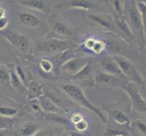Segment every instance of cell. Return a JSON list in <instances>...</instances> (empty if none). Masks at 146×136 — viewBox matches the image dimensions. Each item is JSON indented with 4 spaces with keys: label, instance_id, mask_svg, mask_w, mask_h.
Wrapping results in <instances>:
<instances>
[{
    "label": "cell",
    "instance_id": "33",
    "mask_svg": "<svg viewBox=\"0 0 146 136\" xmlns=\"http://www.w3.org/2000/svg\"><path fill=\"white\" fill-rule=\"evenodd\" d=\"M33 136H59L55 133V129L53 128H44L40 129L38 132Z\"/></svg>",
    "mask_w": 146,
    "mask_h": 136
},
{
    "label": "cell",
    "instance_id": "2",
    "mask_svg": "<svg viewBox=\"0 0 146 136\" xmlns=\"http://www.w3.org/2000/svg\"><path fill=\"white\" fill-rule=\"evenodd\" d=\"M68 49H76V44L68 39L47 38L36 44V51L43 54H57Z\"/></svg>",
    "mask_w": 146,
    "mask_h": 136
},
{
    "label": "cell",
    "instance_id": "45",
    "mask_svg": "<svg viewBox=\"0 0 146 136\" xmlns=\"http://www.w3.org/2000/svg\"><path fill=\"white\" fill-rule=\"evenodd\" d=\"M1 58H2V57H1V54H0V61H1Z\"/></svg>",
    "mask_w": 146,
    "mask_h": 136
},
{
    "label": "cell",
    "instance_id": "32",
    "mask_svg": "<svg viewBox=\"0 0 146 136\" xmlns=\"http://www.w3.org/2000/svg\"><path fill=\"white\" fill-rule=\"evenodd\" d=\"M13 121L11 118L0 116V130H10L12 128Z\"/></svg>",
    "mask_w": 146,
    "mask_h": 136
},
{
    "label": "cell",
    "instance_id": "31",
    "mask_svg": "<svg viewBox=\"0 0 146 136\" xmlns=\"http://www.w3.org/2000/svg\"><path fill=\"white\" fill-rule=\"evenodd\" d=\"M74 128L78 133H84L85 131H87V129L89 128V123L86 120L83 118L81 121H79V122L74 124Z\"/></svg>",
    "mask_w": 146,
    "mask_h": 136
},
{
    "label": "cell",
    "instance_id": "5",
    "mask_svg": "<svg viewBox=\"0 0 146 136\" xmlns=\"http://www.w3.org/2000/svg\"><path fill=\"white\" fill-rule=\"evenodd\" d=\"M3 37L7 41L13 45L15 48H17L18 51L23 54H28L30 51V40L25 36L24 34L18 33L13 30H4L2 31Z\"/></svg>",
    "mask_w": 146,
    "mask_h": 136
},
{
    "label": "cell",
    "instance_id": "14",
    "mask_svg": "<svg viewBox=\"0 0 146 136\" xmlns=\"http://www.w3.org/2000/svg\"><path fill=\"white\" fill-rule=\"evenodd\" d=\"M27 94L29 100L37 99L40 95L44 94V87L43 85L36 80H31L27 85Z\"/></svg>",
    "mask_w": 146,
    "mask_h": 136
},
{
    "label": "cell",
    "instance_id": "4",
    "mask_svg": "<svg viewBox=\"0 0 146 136\" xmlns=\"http://www.w3.org/2000/svg\"><path fill=\"white\" fill-rule=\"evenodd\" d=\"M129 81L123 77L106 74L101 70H96L94 75L93 83L95 87L105 88H121L123 89Z\"/></svg>",
    "mask_w": 146,
    "mask_h": 136
},
{
    "label": "cell",
    "instance_id": "42",
    "mask_svg": "<svg viewBox=\"0 0 146 136\" xmlns=\"http://www.w3.org/2000/svg\"><path fill=\"white\" fill-rule=\"evenodd\" d=\"M59 136H70L68 131H63V132L59 134Z\"/></svg>",
    "mask_w": 146,
    "mask_h": 136
},
{
    "label": "cell",
    "instance_id": "7",
    "mask_svg": "<svg viewBox=\"0 0 146 136\" xmlns=\"http://www.w3.org/2000/svg\"><path fill=\"white\" fill-rule=\"evenodd\" d=\"M92 61L91 57L87 56H74L67 60L66 62H64L61 66L60 69L63 72H65L66 74H69L72 76H74L75 74H77L81 70L88 64L90 62Z\"/></svg>",
    "mask_w": 146,
    "mask_h": 136
},
{
    "label": "cell",
    "instance_id": "37",
    "mask_svg": "<svg viewBox=\"0 0 146 136\" xmlns=\"http://www.w3.org/2000/svg\"><path fill=\"white\" fill-rule=\"evenodd\" d=\"M84 118V116L79 113H74L71 115V118H70V123H72L73 124L76 123L79 121H81Z\"/></svg>",
    "mask_w": 146,
    "mask_h": 136
},
{
    "label": "cell",
    "instance_id": "21",
    "mask_svg": "<svg viewBox=\"0 0 146 136\" xmlns=\"http://www.w3.org/2000/svg\"><path fill=\"white\" fill-rule=\"evenodd\" d=\"M93 72H94V66H93V60H92V61L88 64L85 65L77 74H75L74 76H73V78L80 79V80H87V79H90L91 75L93 74Z\"/></svg>",
    "mask_w": 146,
    "mask_h": 136
},
{
    "label": "cell",
    "instance_id": "3",
    "mask_svg": "<svg viewBox=\"0 0 146 136\" xmlns=\"http://www.w3.org/2000/svg\"><path fill=\"white\" fill-rule=\"evenodd\" d=\"M113 57L118 64L120 71L125 79H127L129 82L136 84L137 85L144 84L143 77L138 72L137 68L135 67V65L130 59L123 56V55H114Z\"/></svg>",
    "mask_w": 146,
    "mask_h": 136
},
{
    "label": "cell",
    "instance_id": "22",
    "mask_svg": "<svg viewBox=\"0 0 146 136\" xmlns=\"http://www.w3.org/2000/svg\"><path fill=\"white\" fill-rule=\"evenodd\" d=\"M74 54H75V49H68V50H65V51H63L61 53L55 54L54 59H55V61H56V63L59 64V67H60L64 62H66L70 58L75 56Z\"/></svg>",
    "mask_w": 146,
    "mask_h": 136
},
{
    "label": "cell",
    "instance_id": "9",
    "mask_svg": "<svg viewBox=\"0 0 146 136\" xmlns=\"http://www.w3.org/2000/svg\"><path fill=\"white\" fill-rule=\"evenodd\" d=\"M100 68H101V71H103L106 74L116 75V76H120V77H123L122 73L120 71L118 64L114 61L113 56H105L101 60Z\"/></svg>",
    "mask_w": 146,
    "mask_h": 136
},
{
    "label": "cell",
    "instance_id": "23",
    "mask_svg": "<svg viewBox=\"0 0 146 136\" xmlns=\"http://www.w3.org/2000/svg\"><path fill=\"white\" fill-rule=\"evenodd\" d=\"M39 67H40V72H43L44 76H47V75L51 74V73H53L54 64L48 58L44 57L40 59Z\"/></svg>",
    "mask_w": 146,
    "mask_h": 136
},
{
    "label": "cell",
    "instance_id": "8",
    "mask_svg": "<svg viewBox=\"0 0 146 136\" xmlns=\"http://www.w3.org/2000/svg\"><path fill=\"white\" fill-rule=\"evenodd\" d=\"M128 18H129V26L132 29V31L134 34V36H138V38H142L143 41H145L143 25L141 22L140 15L136 8V6H132L128 8Z\"/></svg>",
    "mask_w": 146,
    "mask_h": 136
},
{
    "label": "cell",
    "instance_id": "35",
    "mask_svg": "<svg viewBox=\"0 0 146 136\" xmlns=\"http://www.w3.org/2000/svg\"><path fill=\"white\" fill-rule=\"evenodd\" d=\"M95 39H96V38H94V37H88L87 39H85L84 42V47L86 48L87 50H89V51H91L93 46H94V44Z\"/></svg>",
    "mask_w": 146,
    "mask_h": 136
},
{
    "label": "cell",
    "instance_id": "1",
    "mask_svg": "<svg viewBox=\"0 0 146 136\" xmlns=\"http://www.w3.org/2000/svg\"><path fill=\"white\" fill-rule=\"evenodd\" d=\"M60 88L73 102L94 113L102 123L107 124V118L104 113V111H102V109H99L93 103L90 102L86 95L84 94L82 87L74 84H62Z\"/></svg>",
    "mask_w": 146,
    "mask_h": 136
},
{
    "label": "cell",
    "instance_id": "10",
    "mask_svg": "<svg viewBox=\"0 0 146 136\" xmlns=\"http://www.w3.org/2000/svg\"><path fill=\"white\" fill-rule=\"evenodd\" d=\"M37 101L43 112L47 113L48 114H60L61 113L64 112V110H62L58 105L55 104L52 100H50L44 94L40 95L37 98Z\"/></svg>",
    "mask_w": 146,
    "mask_h": 136
},
{
    "label": "cell",
    "instance_id": "25",
    "mask_svg": "<svg viewBox=\"0 0 146 136\" xmlns=\"http://www.w3.org/2000/svg\"><path fill=\"white\" fill-rule=\"evenodd\" d=\"M136 8H137L139 15H140L141 22H142V25H143L144 37L146 40V5L141 3V2H136Z\"/></svg>",
    "mask_w": 146,
    "mask_h": 136
},
{
    "label": "cell",
    "instance_id": "6",
    "mask_svg": "<svg viewBox=\"0 0 146 136\" xmlns=\"http://www.w3.org/2000/svg\"><path fill=\"white\" fill-rule=\"evenodd\" d=\"M128 97L130 98L131 102H132V106L133 109L135 110L136 112L141 113H146V100L144 97L141 94V92L139 88L137 87V84L128 82L125 86L123 88Z\"/></svg>",
    "mask_w": 146,
    "mask_h": 136
},
{
    "label": "cell",
    "instance_id": "29",
    "mask_svg": "<svg viewBox=\"0 0 146 136\" xmlns=\"http://www.w3.org/2000/svg\"><path fill=\"white\" fill-rule=\"evenodd\" d=\"M9 70L3 65H0V84L7 85V84H9Z\"/></svg>",
    "mask_w": 146,
    "mask_h": 136
},
{
    "label": "cell",
    "instance_id": "19",
    "mask_svg": "<svg viewBox=\"0 0 146 136\" xmlns=\"http://www.w3.org/2000/svg\"><path fill=\"white\" fill-rule=\"evenodd\" d=\"M9 74H10L9 84L12 85V87L15 90L18 91V92L27 93V87H25V85L19 80V78L17 77L16 72H15V70H12V69L9 70Z\"/></svg>",
    "mask_w": 146,
    "mask_h": 136
},
{
    "label": "cell",
    "instance_id": "11",
    "mask_svg": "<svg viewBox=\"0 0 146 136\" xmlns=\"http://www.w3.org/2000/svg\"><path fill=\"white\" fill-rule=\"evenodd\" d=\"M50 24H51V27L53 29V31L56 34H58L59 36L64 37V39L73 37L74 34L71 28H70L66 24H64L62 20L52 19L51 21H50Z\"/></svg>",
    "mask_w": 146,
    "mask_h": 136
},
{
    "label": "cell",
    "instance_id": "39",
    "mask_svg": "<svg viewBox=\"0 0 146 136\" xmlns=\"http://www.w3.org/2000/svg\"><path fill=\"white\" fill-rule=\"evenodd\" d=\"M70 136H88L87 134H85L84 133H78V132H71V133H69Z\"/></svg>",
    "mask_w": 146,
    "mask_h": 136
},
{
    "label": "cell",
    "instance_id": "28",
    "mask_svg": "<svg viewBox=\"0 0 146 136\" xmlns=\"http://www.w3.org/2000/svg\"><path fill=\"white\" fill-rule=\"evenodd\" d=\"M107 47V44L106 42H104V40H101V39H95V42L94 46L91 50V52L94 53L95 54H102L105 49Z\"/></svg>",
    "mask_w": 146,
    "mask_h": 136
},
{
    "label": "cell",
    "instance_id": "16",
    "mask_svg": "<svg viewBox=\"0 0 146 136\" xmlns=\"http://www.w3.org/2000/svg\"><path fill=\"white\" fill-rule=\"evenodd\" d=\"M114 22H115V27H116L119 31L125 36V38H127L129 40L135 39V36L129 26V24L125 21L124 19L121 17H115Z\"/></svg>",
    "mask_w": 146,
    "mask_h": 136
},
{
    "label": "cell",
    "instance_id": "15",
    "mask_svg": "<svg viewBox=\"0 0 146 136\" xmlns=\"http://www.w3.org/2000/svg\"><path fill=\"white\" fill-rule=\"evenodd\" d=\"M18 19L24 26L28 27L30 28H36L39 26L40 23H41V20L36 16H35V15L30 14V13H26V12L20 13L18 15Z\"/></svg>",
    "mask_w": 146,
    "mask_h": 136
},
{
    "label": "cell",
    "instance_id": "24",
    "mask_svg": "<svg viewBox=\"0 0 146 136\" xmlns=\"http://www.w3.org/2000/svg\"><path fill=\"white\" fill-rule=\"evenodd\" d=\"M129 133L125 130L117 128L115 126H107L105 128L104 136H128Z\"/></svg>",
    "mask_w": 146,
    "mask_h": 136
},
{
    "label": "cell",
    "instance_id": "44",
    "mask_svg": "<svg viewBox=\"0 0 146 136\" xmlns=\"http://www.w3.org/2000/svg\"><path fill=\"white\" fill-rule=\"evenodd\" d=\"M146 83V75H145V80H144V84Z\"/></svg>",
    "mask_w": 146,
    "mask_h": 136
},
{
    "label": "cell",
    "instance_id": "38",
    "mask_svg": "<svg viewBox=\"0 0 146 136\" xmlns=\"http://www.w3.org/2000/svg\"><path fill=\"white\" fill-rule=\"evenodd\" d=\"M113 7L114 8V10L116 12L120 13L122 11V4H121L120 0H113Z\"/></svg>",
    "mask_w": 146,
    "mask_h": 136
},
{
    "label": "cell",
    "instance_id": "30",
    "mask_svg": "<svg viewBox=\"0 0 146 136\" xmlns=\"http://www.w3.org/2000/svg\"><path fill=\"white\" fill-rule=\"evenodd\" d=\"M15 72H16L17 77L19 78L20 81L22 82V84L25 85V87L27 88V85H28V82H27V74L25 73V71L23 70V68L19 65H17L16 69H15Z\"/></svg>",
    "mask_w": 146,
    "mask_h": 136
},
{
    "label": "cell",
    "instance_id": "20",
    "mask_svg": "<svg viewBox=\"0 0 146 136\" xmlns=\"http://www.w3.org/2000/svg\"><path fill=\"white\" fill-rule=\"evenodd\" d=\"M94 5L89 0H71L68 3V7L90 10L94 7Z\"/></svg>",
    "mask_w": 146,
    "mask_h": 136
},
{
    "label": "cell",
    "instance_id": "46",
    "mask_svg": "<svg viewBox=\"0 0 146 136\" xmlns=\"http://www.w3.org/2000/svg\"><path fill=\"white\" fill-rule=\"evenodd\" d=\"M128 136H131V135H130V134H129V135H128Z\"/></svg>",
    "mask_w": 146,
    "mask_h": 136
},
{
    "label": "cell",
    "instance_id": "12",
    "mask_svg": "<svg viewBox=\"0 0 146 136\" xmlns=\"http://www.w3.org/2000/svg\"><path fill=\"white\" fill-rule=\"evenodd\" d=\"M102 111H105L109 116L113 119V122L118 125H129L131 123V119L129 115L120 109H106L102 108Z\"/></svg>",
    "mask_w": 146,
    "mask_h": 136
},
{
    "label": "cell",
    "instance_id": "13",
    "mask_svg": "<svg viewBox=\"0 0 146 136\" xmlns=\"http://www.w3.org/2000/svg\"><path fill=\"white\" fill-rule=\"evenodd\" d=\"M21 5L41 13H50V7L46 1H44V0H22Z\"/></svg>",
    "mask_w": 146,
    "mask_h": 136
},
{
    "label": "cell",
    "instance_id": "36",
    "mask_svg": "<svg viewBox=\"0 0 146 136\" xmlns=\"http://www.w3.org/2000/svg\"><path fill=\"white\" fill-rule=\"evenodd\" d=\"M9 24V18L7 17H4L0 18V31H4L6 30Z\"/></svg>",
    "mask_w": 146,
    "mask_h": 136
},
{
    "label": "cell",
    "instance_id": "18",
    "mask_svg": "<svg viewBox=\"0 0 146 136\" xmlns=\"http://www.w3.org/2000/svg\"><path fill=\"white\" fill-rule=\"evenodd\" d=\"M88 18L91 20L92 22L96 24L97 26H99L100 27H102L103 29L107 30V31H111V32H115L113 25L105 17H101V16H99V15L90 14L88 16Z\"/></svg>",
    "mask_w": 146,
    "mask_h": 136
},
{
    "label": "cell",
    "instance_id": "40",
    "mask_svg": "<svg viewBox=\"0 0 146 136\" xmlns=\"http://www.w3.org/2000/svg\"><path fill=\"white\" fill-rule=\"evenodd\" d=\"M6 17V9L3 7H0V18Z\"/></svg>",
    "mask_w": 146,
    "mask_h": 136
},
{
    "label": "cell",
    "instance_id": "27",
    "mask_svg": "<svg viewBox=\"0 0 146 136\" xmlns=\"http://www.w3.org/2000/svg\"><path fill=\"white\" fill-rule=\"evenodd\" d=\"M18 111L17 108H14L11 106H0V116L6 117V118H13L17 114Z\"/></svg>",
    "mask_w": 146,
    "mask_h": 136
},
{
    "label": "cell",
    "instance_id": "26",
    "mask_svg": "<svg viewBox=\"0 0 146 136\" xmlns=\"http://www.w3.org/2000/svg\"><path fill=\"white\" fill-rule=\"evenodd\" d=\"M130 127L133 128L135 131L142 134L143 136H146V123L143 120H134L133 122H131Z\"/></svg>",
    "mask_w": 146,
    "mask_h": 136
},
{
    "label": "cell",
    "instance_id": "34",
    "mask_svg": "<svg viewBox=\"0 0 146 136\" xmlns=\"http://www.w3.org/2000/svg\"><path fill=\"white\" fill-rule=\"evenodd\" d=\"M30 106L31 108L35 111L36 113H43V111L41 109V106H40V104L38 103L37 99H33V100H30Z\"/></svg>",
    "mask_w": 146,
    "mask_h": 136
},
{
    "label": "cell",
    "instance_id": "41",
    "mask_svg": "<svg viewBox=\"0 0 146 136\" xmlns=\"http://www.w3.org/2000/svg\"><path fill=\"white\" fill-rule=\"evenodd\" d=\"M9 130H0V136H8Z\"/></svg>",
    "mask_w": 146,
    "mask_h": 136
},
{
    "label": "cell",
    "instance_id": "17",
    "mask_svg": "<svg viewBox=\"0 0 146 136\" xmlns=\"http://www.w3.org/2000/svg\"><path fill=\"white\" fill-rule=\"evenodd\" d=\"M40 130V126L33 122H28L22 124L17 129V136H33Z\"/></svg>",
    "mask_w": 146,
    "mask_h": 136
},
{
    "label": "cell",
    "instance_id": "43",
    "mask_svg": "<svg viewBox=\"0 0 146 136\" xmlns=\"http://www.w3.org/2000/svg\"><path fill=\"white\" fill-rule=\"evenodd\" d=\"M137 2H141V3L146 5V0H137Z\"/></svg>",
    "mask_w": 146,
    "mask_h": 136
}]
</instances>
